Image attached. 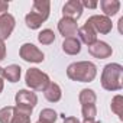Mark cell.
I'll use <instances>...</instances> for the list:
<instances>
[{
	"mask_svg": "<svg viewBox=\"0 0 123 123\" xmlns=\"http://www.w3.org/2000/svg\"><path fill=\"white\" fill-rule=\"evenodd\" d=\"M101 87L107 91H119L123 87V67L117 62L107 64L101 73Z\"/></svg>",
	"mask_w": 123,
	"mask_h": 123,
	"instance_id": "obj_1",
	"label": "cell"
},
{
	"mask_svg": "<svg viewBox=\"0 0 123 123\" xmlns=\"http://www.w3.org/2000/svg\"><path fill=\"white\" fill-rule=\"evenodd\" d=\"M67 75L73 81L90 83L97 75V67L90 61H78V62H73L68 65Z\"/></svg>",
	"mask_w": 123,
	"mask_h": 123,
	"instance_id": "obj_2",
	"label": "cell"
},
{
	"mask_svg": "<svg viewBox=\"0 0 123 123\" xmlns=\"http://www.w3.org/2000/svg\"><path fill=\"white\" fill-rule=\"evenodd\" d=\"M25 81H26V86L35 91H43L48 87V84L51 83L48 74H45L39 68H29L26 71Z\"/></svg>",
	"mask_w": 123,
	"mask_h": 123,
	"instance_id": "obj_3",
	"label": "cell"
},
{
	"mask_svg": "<svg viewBox=\"0 0 123 123\" xmlns=\"http://www.w3.org/2000/svg\"><path fill=\"white\" fill-rule=\"evenodd\" d=\"M19 55L23 61H26V62H33V64H39L45 59L43 52L38 46H35L33 43H23L19 49Z\"/></svg>",
	"mask_w": 123,
	"mask_h": 123,
	"instance_id": "obj_4",
	"label": "cell"
},
{
	"mask_svg": "<svg viewBox=\"0 0 123 123\" xmlns=\"http://www.w3.org/2000/svg\"><path fill=\"white\" fill-rule=\"evenodd\" d=\"M87 23L94 29L96 33H101V35H107L113 29L111 19L104 15H93L87 19Z\"/></svg>",
	"mask_w": 123,
	"mask_h": 123,
	"instance_id": "obj_5",
	"label": "cell"
},
{
	"mask_svg": "<svg viewBox=\"0 0 123 123\" xmlns=\"http://www.w3.org/2000/svg\"><path fill=\"white\" fill-rule=\"evenodd\" d=\"M15 101L16 106L19 107H26L33 110V107L38 104V96L31 90H19L15 96Z\"/></svg>",
	"mask_w": 123,
	"mask_h": 123,
	"instance_id": "obj_6",
	"label": "cell"
},
{
	"mask_svg": "<svg viewBox=\"0 0 123 123\" xmlns=\"http://www.w3.org/2000/svg\"><path fill=\"white\" fill-rule=\"evenodd\" d=\"M88 54L94 58H98V59H106L109 56H111L113 54V49L111 46L104 42V41H96L94 43L88 45Z\"/></svg>",
	"mask_w": 123,
	"mask_h": 123,
	"instance_id": "obj_7",
	"label": "cell"
},
{
	"mask_svg": "<svg viewBox=\"0 0 123 123\" xmlns=\"http://www.w3.org/2000/svg\"><path fill=\"white\" fill-rule=\"evenodd\" d=\"M62 15L64 18H68L77 22V19H80L83 15V6L80 3V0H70V2H67L62 7Z\"/></svg>",
	"mask_w": 123,
	"mask_h": 123,
	"instance_id": "obj_8",
	"label": "cell"
},
{
	"mask_svg": "<svg viewBox=\"0 0 123 123\" xmlns=\"http://www.w3.org/2000/svg\"><path fill=\"white\" fill-rule=\"evenodd\" d=\"M58 31L64 36V39L65 38H74L78 32V26H77L75 20L68 19V18H62L58 22Z\"/></svg>",
	"mask_w": 123,
	"mask_h": 123,
	"instance_id": "obj_9",
	"label": "cell"
},
{
	"mask_svg": "<svg viewBox=\"0 0 123 123\" xmlns=\"http://www.w3.org/2000/svg\"><path fill=\"white\" fill-rule=\"evenodd\" d=\"M15 25H16V20L9 13L3 18H0V41H5L12 35V32L15 29Z\"/></svg>",
	"mask_w": 123,
	"mask_h": 123,
	"instance_id": "obj_10",
	"label": "cell"
},
{
	"mask_svg": "<svg viewBox=\"0 0 123 123\" xmlns=\"http://www.w3.org/2000/svg\"><path fill=\"white\" fill-rule=\"evenodd\" d=\"M78 36H80V42H83V43H86L87 46L88 45H91V43H94L96 41H97V33L94 32V29L86 22L81 28H78Z\"/></svg>",
	"mask_w": 123,
	"mask_h": 123,
	"instance_id": "obj_11",
	"label": "cell"
},
{
	"mask_svg": "<svg viewBox=\"0 0 123 123\" xmlns=\"http://www.w3.org/2000/svg\"><path fill=\"white\" fill-rule=\"evenodd\" d=\"M32 12L36 13L39 18H42V20L45 22L49 18V12H51V3L48 0H35L32 5Z\"/></svg>",
	"mask_w": 123,
	"mask_h": 123,
	"instance_id": "obj_12",
	"label": "cell"
},
{
	"mask_svg": "<svg viewBox=\"0 0 123 123\" xmlns=\"http://www.w3.org/2000/svg\"><path fill=\"white\" fill-rule=\"evenodd\" d=\"M61 46H62V51L68 55H77L81 51V42L75 36L74 38H65Z\"/></svg>",
	"mask_w": 123,
	"mask_h": 123,
	"instance_id": "obj_13",
	"label": "cell"
},
{
	"mask_svg": "<svg viewBox=\"0 0 123 123\" xmlns=\"http://www.w3.org/2000/svg\"><path fill=\"white\" fill-rule=\"evenodd\" d=\"M43 96L48 101L51 103H56L61 100V97H62V91H61V87L56 84V83H49L48 87L43 90Z\"/></svg>",
	"mask_w": 123,
	"mask_h": 123,
	"instance_id": "obj_14",
	"label": "cell"
},
{
	"mask_svg": "<svg viewBox=\"0 0 123 123\" xmlns=\"http://www.w3.org/2000/svg\"><path fill=\"white\" fill-rule=\"evenodd\" d=\"M31 114H32V109L15 106L12 123H31Z\"/></svg>",
	"mask_w": 123,
	"mask_h": 123,
	"instance_id": "obj_15",
	"label": "cell"
},
{
	"mask_svg": "<svg viewBox=\"0 0 123 123\" xmlns=\"http://www.w3.org/2000/svg\"><path fill=\"white\" fill-rule=\"evenodd\" d=\"M100 7H101L104 16L111 18V16H114L120 10V2H119V0H101V2H100Z\"/></svg>",
	"mask_w": 123,
	"mask_h": 123,
	"instance_id": "obj_16",
	"label": "cell"
},
{
	"mask_svg": "<svg viewBox=\"0 0 123 123\" xmlns=\"http://www.w3.org/2000/svg\"><path fill=\"white\" fill-rule=\"evenodd\" d=\"M20 74H22V68L16 64L7 65L6 68H3V75L9 83H18L20 80Z\"/></svg>",
	"mask_w": 123,
	"mask_h": 123,
	"instance_id": "obj_17",
	"label": "cell"
},
{
	"mask_svg": "<svg viewBox=\"0 0 123 123\" xmlns=\"http://www.w3.org/2000/svg\"><path fill=\"white\" fill-rule=\"evenodd\" d=\"M78 100H80V103H81L83 106H84V104H96L97 96H96L94 90H91V88H84V90L80 91Z\"/></svg>",
	"mask_w": 123,
	"mask_h": 123,
	"instance_id": "obj_18",
	"label": "cell"
},
{
	"mask_svg": "<svg viewBox=\"0 0 123 123\" xmlns=\"http://www.w3.org/2000/svg\"><path fill=\"white\" fill-rule=\"evenodd\" d=\"M110 107H111V111H113L120 120H123V97H122L120 94H117V96L113 97Z\"/></svg>",
	"mask_w": 123,
	"mask_h": 123,
	"instance_id": "obj_19",
	"label": "cell"
},
{
	"mask_svg": "<svg viewBox=\"0 0 123 123\" xmlns=\"http://www.w3.org/2000/svg\"><path fill=\"white\" fill-rule=\"evenodd\" d=\"M25 22H26V26H28L29 29H39V28L42 26V23H43L42 18H39V16H38L36 13H33V12H31V13L26 15Z\"/></svg>",
	"mask_w": 123,
	"mask_h": 123,
	"instance_id": "obj_20",
	"label": "cell"
},
{
	"mask_svg": "<svg viewBox=\"0 0 123 123\" xmlns=\"http://www.w3.org/2000/svg\"><path fill=\"white\" fill-rule=\"evenodd\" d=\"M38 41L42 45H51V43H54L55 42V33H54V31H51V29H42L38 33Z\"/></svg>",
	"mask_w": 123,
	"mask_h": 123,
	"instance_id": "obj_21",
	"label": "cell"
},
{
	"mask_svg": "<svg viewBox=\"0 0 123 123\" xmlns=\"http://www.w3.org/2000/svg\"><path fill=\"white\" fill-rule=\"evenodd\" d=\"M81 114H83L84 122L94 120L96 116H97V107H96V104H84L81 107Z\"/></svg>",
	"mask_w": 123,
	"mask_h": 123,
	"instance_id": "obj_22",
	"label": "cell"
},
{
	"mask_svg": "<svg viewBox=\"0 0 123 123\" xmlns=\"http://www.w3.org/2000/svg\"><path fill=\"white\" fill-rule=\"evenodd\" d=\"M56 117H58V114H56L55 110H52V109H43L39 113V120L38 122H41V123H54L56 120Z\"/></svg>",
	"mask_w": 123,
	"mask_h": 123,
	"instance_id": "obj_23",
	"label": "cell"
},
{
	"mask_svg": "<svg viewBox=\"0 0 123 123\" xmlns=\"http://www.w3.org/2000/svg\"><path fill=\"white\" fill-rule=\"evenodd\" d=\"M15 106H6L0 109V123H12Z\"/></svg>",
	"mask_w": 123,
	"mask_h": 123,
	"instance_id": "obj_24",
	"label": "cell"
},
{
	"mask_svg": "<svg viewBox=\"0 0 123 123\" xmlns=\"http://www.w3.org/2000/svg\"><path fill=\"white\" fill-rule=\"evenodd\" d=\"M9 10V2H5V0H0V18H3L7 15Z\"/></svg>",
	"mask_w": 123,
	"mask_h": 123,
	"instance_id": "obj_25",
	"label": "cell"
},
{
	"mask_svg": "<svg viewBox=\"0 0 123 123\" xmlns=\"http://www.w3.org/2000/svg\"><path fill=\"white\" fill-rule=\"evenodd\" d=\"M83 7H88V9H96L98 6L97 2H88V0H83V2H80Z\"/></svg>",
	"mask_w": 123,
	"mask_h": 123,
	"instance_id": "obj_26",
	"label": "cell"
},
{
	"mask_svg": "<svg viewBox=\"0 0 123 123\" xmlns=\"http://www.w3.org/2000/svg\"><path fill=\"white\" fill-rule=\"evenodd\" d=\"M62 122L64 123H81L77 117H74V116H67L65 117V114H62Z\"/></svg>",
	"mask_w": 123,
	"mask_h": 123,
	"instance_id": "obj_27",
	"label": "cell"
},
{
	"mask_svg": "<svg viewBox=\"0 0 123 123\" xmlns=\"http://www.w3.org/2000/svg\"><path fill=\"white\" fill-rule=\"evenodd\" d=\"M6 58V45L5 41H0V61H3Z\"/></svg>",
	"mask_w": 123,
	"mask_h": 123,
	"instance_id": "obj_28",
	"label": "cell"
},
{
	"mask_svg": "<svg viewBox=\"0 0 123 123\" xmlns=\"http://www.w3.org/2000/svg\"><path fill=\"white\" fill-rule=\"evenodd\" d=\"M5 75H3V68L0 67V93L3 91V87H5Z\"/></svg>",
	"mask_w": 123,
	"mask_h": 123,
	"instance_id": "obj_29",
	"label": "cell"
},
{
	"mask_svg": "<svg viewBox=\"0 0 123 123\" xmlns=\"http://www.w3.org/2000/svg\"><path fill=\"white\" fill-rule=\"evenodd\" d=\"M84 123H100V122H94V120H91V122H84Z\"/></svg>",
	"mask_w": 123,
	"mask_h": 123,
	"instance_id": "obj_30",
	"label": "cell"
},
{
	"mask_svg": "<svg viewBox=\"0 0 123 123\" xmlns=\"http://www.w3.org/2000/svg\"><path fill=\"white\" fill-rule=\"evenodd\" d=\"M36 123H41V122H36Z\"/></svg>",
	"mask_w": 123,
	"mask_h": 123,
	"instance_id": "obj_31",
	"label": "cell"
}]
</instances>
